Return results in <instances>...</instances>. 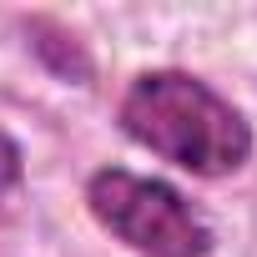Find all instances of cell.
<instances>
[{
	"instance_id": "obj_4",
	"label": "cell",
	"mask_w": 257,
	"mask_h": 257,
	"mask_svg": "<svg viewBox=\"0 0 257 257\" xmlns=\"http://www.w3.org/2000/svg\"><path fill=\"white\" fill-rule=\"evenodd\" d=\"M11 187H21V147L0 132V197H6Z\"/></svg>"
},
{
	"instance_id": "obj_2",
	"label": "cell",
	"mask_w": 257,
	"mask_h": 257,
	"mask_svg": "<svg viewBox=\"0 0 257 257\" xmlns=\"http://www.w3.org/2000/svg\"><path fill=\"white\" fill-rule=\"evenodd\" d=\"M86 207L137 257H207L212 252V227L192 212V202L177 187L157 177L101 167L86 182Z\"/></svg>"
},
{
	"instance_id": "obj_3",
	"label": "cell",
	"mask_w": 257,
	"mask_h": 257,
	"mask_svg": "<svg viewBox=\"0 0 257 257\" xmlns=\"http://www.w3.org/2000/svg\"><path fill=\"white\" fill-rule=\"evenodd\" d=\"M26 36H31V51L61 76V81H76V86H91V56L81 51V41L66 31V26H56V21H26Z\"/></svg>"
},
{
	"instance_id": "obj_1",
	"label": "cell",
	"mask_w": 257,
	"mask_h": 257,
	"mask_svg": "<svg viewBox=\"0 0 257 257\" xmlns=\"http://www.w3.org/2000/svg\"><path fill=\"white\" fill-rule=\"evenodd\" d=\"M121 132L192 177H232L252 157L242 111L187 71H142L121 96Z\"/></svg>"
}]
</instances>
